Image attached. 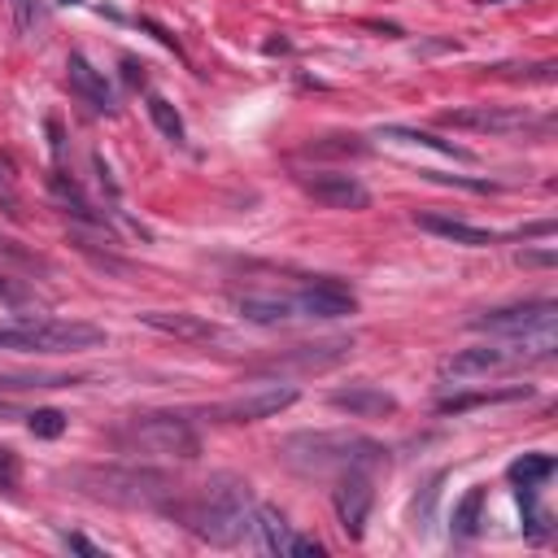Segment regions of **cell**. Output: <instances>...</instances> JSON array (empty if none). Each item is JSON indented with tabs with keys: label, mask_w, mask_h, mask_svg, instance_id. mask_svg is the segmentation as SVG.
Returning <instances> with one entry per match:
<instances>
[{
	"label": "cell",
	"mask_w": 558,
	"mask_h": 558,
	"mask_svg": "<svg viewBox=\"0 0 558 558\" xmlns=\"http://www.w3.org/2000/svg\"><path fill=\"white\" fill-rule=\"evenodd\" d=\"M161 510H170L187 532H196L209 545H240L253 532V488L240 475H214L209 484H201L196 493L166 501Z\"/></svg>",
	"instance_id": "6da1fadb"
},
{
	"label": "cell",
	"mask_w": 558,
	"mask_h": 558,
	"mask_svg": "<svg viewBox=\"0 0 558 558\" xmlns=\"http://www.w3.org/2000/svg\"><path fill=\"white\" fill-rule=\"evenodd\" d=\"M279 462L296 475H340V471H375L388 466V445L362 432L323 427V432H292L279 445Z\"/></svg>",
	"instance_id": "7a4b0ae2"
},
{
	"label": "cell",
	"mask_w": 558,
	"mask_h": 558,
	"mask_svg": "<svg viewBox=\"0 0 558 558\" xmlns=\"http://www.w3.org/2000/svg\"><path fill=\"white\" fill-rule=\"evenodd\" d=\"M61 484L109 506H166L174 493L170 480L148 466H70L61 471Z\"/></svg>",
	"instance_id": "3957f363"
},
{
	"label": "cell",
	"mask_w": 558,
	"mask_h": 558,
	"mask_svg": "<svg viewBox=\"0 0 558 558\" xmlns=\"http://www.w3.org/2000/svg\"><path fill=\"white\" fill-rule=\"evenodd\" d=\"M113 445L122 453H144V458H179L192 462L201 453V432L183 414H135L113 427Z\"/></svg>",
	"instance_id": "277c9868"
},
{
	"label": "cell",
	"mask_w": 558,
	"mask_h": 558,
	"mask_svg": "<svg viewBox=\"0 0 558 558\" xmlns=\"http://www.w3.org/2000/svg\"><path fill=\"white\" fill-rule=\"evenodd\" d=\"M292 401H296V388L292 384H262V388H248L240 397L214 401L201 414L214 418V423H262V418H275L279 410H288Z\"/></svg>",
	"instance_id": "5b68a950"
},
{
	"label": "cell",
	"mask_w": 558,
	"mask_h": 558,
	"mask_svg": "<svg viewBox=\"0 0 558 558\" xmlns=\"http://www.w3.org/2000/svg\"><path fill=\"white\" fill-rule=\"evenodd\" d=\"M558 318V301L554 296H536V301H519V305H501V310H484L471 318V331H488V336H532L541 327H554Z\"/></svg>",
	"instance_id": "8992f818"
},
{
	"label": "cell",
	"mask_w": 558,
	"mask_h": 558,
	"mask_svg": "<svg viewBox=\"0 0 558 558\" xmlns=\"http://www.w3.org/2000/svg\"><path fill=\"white\" fill-rule=\"evenodd\" d=\"M331 506H336V519H340L344 536L349 541H362L366 519H371V506H375L371 471H340L336 475V488H331Z\"/></svg>",
	"instance_id": "52a82bcc"
},
{
	"label": "cell",
	"mask_w": 558,
	"mask_h": 558,
	"mask_svg": "<svg viewBox=\"0 0 558 558\" xmlns=\"http://www.w3.org/2000/svg\"><path fill=\"white\" fill-rule=\"evenodd\" d=\"M440 126H458V131H484V135H510L532 126L527 109H506V105H462V109H445Z\"/></svg>",
	"instance_id": "ba28073f"
},
{
	"label": "cell",
	"mask_w": 558,
	"mask_h": 558,
	"mask_svg": "<svg viewBox=\"0 0 558 558\" xmlns=\"http://www.w3.org/2000/svg\"><path fill=\"white\" fill-rule=\"evenodd\" d=\"M296 183L327 209H366L371 205V192L344 170H310V174H296Z\"/></svg>",
	"instance_id": "9c48e42d"
},
{
	"label": "cell",
	"mask_w": 558,
	"mask_h": 558,
	"mask_svg": "<svg viewBox=\"0 0 558 558\" xmlns=\"http://www.w3.org/2000/svg\"><path fill=\"white\" fill-rule=\"evenodd\" d=\"M292 301H296V314H305V318H344V314L357 310L353 288L340 283V279H331V275L310 279Z\"/></svg>",
	"instance_id": "30bf717a"
},
{
	"label": "cell",
	"mask_w": 558,
	"mask_h": 558,
	"mask_svg": "<svg viewBox=\"0 0 558 558\" xmlns=\"http://www.w3.org/2000/svg\"><path fill=\"white\" fill-rule=\"evenodd\" d=\"M65 78H70V87H74V96L83 105H92L96 113H118V100H113V87H109L105 70H96L83 52H70L65 57Z\"/></svg>",
	"instance_id": "8fae6325"
},
{
	"label": "cell",
	"mask_w": 558,
	"mask_h": 558,
	"mask_svg": "<svg viewBox=\"0 0 558 558\" xmlns=\"http://www.w3.org/2000/svg\"><path fill=\"white\" fill-rule=\"evenodd\" d=\"M353 349V340H323V344H296L292 353H279L270 362H262L257 371H275V375H288V371H327L336 366L344 353Z\"/></svg>",
	"instance_id": "7c38bea8"
},
{
	"label": "cell",
	"mask_w": 558,
	"mask_h": 558,
	"mask_svg": "<svg viewBox=\"0 0 558 558\" xmlns=\"http://www.w3.org/2000/svg\"><path fill=\"white\" fill-rule=\"evenodd\" d=\"M144 327L161 331V336H174V340H187V344H209L218 340V327L201 314H187V310H144L140 314Z\"/></svg>",
	"instance_id": "4fadbf2b"
},
{
	"label": "cell",
	"mask_w": 558,
	"mask_h": 558,
	"mask_svg": "<svg viewBox=\"0 0 558 558\" xmlns=\"http://www.w3.org/2000/svg\"><path fill=\"white\" fill-rule=\"evenodd\" d=\"M510 349L506 344H475V349H458L440 362V375H453V379H475V375H488V371H501L510 366Z\"/></svg>",
	"instance_id": "5bb4252c"
},
{
	"label": "cell",
	"mask_w": 558,
	"mask_h": 558,
	"mask_svg": "<svg viewBox=\"0 0 558 558\" xmlns=\"http://www.w3.org/2000/svg\"><path fill=\"white\" fill-rule=\"evenodd\" d=\"M327 401H331L336 410L357 414V418H384V414L397 410V397L384 392V388H375V384H349V388H336Z\"/></svg>",
	"instance_id": "9a60e30c"
},
{
	"label": "cell",
	"mask_w": 558,
	"mask_h": 558,
	"mask_svg": "<svg viewBox=\"0 0 558 558\" xmlns=\"http://www.w3.org/2000/svg\"><path fill=\"white\" fill-rule=\"evenodd\" d=\"M414 227L440 235V240H453V244H466V248H488L497 235L488 227H475L466 218H449V214H414Z\"/></svg>",
	"instance_id": "2e32d148"
},
{
	"label": "cell",
	"mask_w": 558,
	"mask_h": 558,
	"mask_svg": "<svg viewBox=\"0 0 558 558\" xmlns=\"http://www.w3.org/2000/svg\"><path fill=\"white\" fill-rule=\"evenodd\" d=\"M235 310H240L244 323H257V327H288L296 318V301L270 296V292H244L235 301Z\"/></svg>",
	"instance_id": "e0dca14e"
},
{
	"label": "cell",
	"mask_w": 558,
	"mask_h": 558,
	"mask_svg": "<svg viewBox=\"0 0 558 558\" xmlns=\"http://www.w3.org/2000/svg\"><path fill=\"white\" fill-rule=\"evenodd\" d=\"M253 536L266 554H288V541H292V523L283 519L279 506H257L253 510Z\"/></svg>",
	"instance_id": "ac0fdd59"
},
{
	"label": "cell",
	"mask_w": 558,
	"mask_h": 558,
	"mask_svg": "<svg viewBox=\"0 0 558 558\" xmlns=\"http://www.w3.org/2000/svg\"><path fill=\"white\" fill-rule=\"evenodd\" d=\"M379 140H401V144H418V148H432V153H445V157H453V161H471V148H462V144H453V140H440V135H432V131H418V126H379Z\"/></svg>",
	"instance_id": "d6986e66"
},
{
	"label": "cell",
	"mask_w": 558,
	"mask_h": 558,
	"mask_svg": "<svg viewBox=\"0 0 558 558\" xmlns=\"http://www.w3.org/2000/svg\"><path fill=\"white\" fill-rule=\"evenodd\" d=\"M480 510H484V488L475 484V488H466L462 501L453 506V523H449V532H453L458 541H471V536L480 532Z\"/></svg>",
	"instance_id": "ffe728a7"
},
{
	"label": "cell",
	"mask_w": 558,
	"mask_h": 558,
	"mask_svg": "<svg viewBox=\"0 0 558 558\" xmlns=\"http://www.w3.org/2000/svg\"><path fill=\"white\" fill-rule=\"evenodd\" d=\"M510 484H519V488H536V484H545L549 475H554V458L549 453H523V458H514L510 462Z\"/></svg>",
	"instance_id": "44dd1931"
},
{
	"label": "cell",
	"mask_w": 558,
	"mask_h": 558,
	"mask_svg": "<svg viewBox=\"0 0 558 558\" xmlns=\"http://www.w3.org/2000/svg\"><path fill=\"white\" fill-rule=\"evenodd\" d=\"M532 388L527 384H519V388H501V392H458V397H445L436 410L440 414H462V410H471V405H488V401H519V397H527Z\"/></svg>",
	"instance_id": "7402d4cb"
},
{
	"label": "cell",
	"mask_w": 558,
	"mask_h": 558,
	"mask_svg": "<svg viewBox=\"0 0 558 558\" xmlns=\"http://www.w3.org/2000/svg\"><path fill=\"white\" fill-rule=\"evenodd\" d=\"M148 118H153V126L161 131V140H170V144H183V118H179V109L166 100V96H157V92H148Z\"/></svg>",
	"instance_id": "603a6c76"
},
{
	"label": "cell",
	"mask_w": 558,
	"mask_h": 558,
	"mask_svg": "<svg viewBox=\"0 0 558 558\" xmlns=\"http://www.w3.org/2000/svg\"><path fill=\"white\" fill-rule=\"evenodd\" d=\"M26 427H31V436H39V440H57V436L65 432V414L52 410V405H44V410H31V414H26Z\"/></svg>",
	"instance_id": "cb8c5ba5"
},
{
	"label": "cell",
	"mask_w": 558,
	"mask_h": 558,
	"mask_svg": "<svg viewBox=\"0 0 558 558\" xmlns=\"http://www.w3.org/2000/svg\"><path fill=\"white\" fill-rule=\"evenodd\" d=\"M0 301H4L9 310H26V305H35V292H31L26 283H17L13 275L0 270Z\"/></svg>",
	"instance_id": "d4e9b609"
},
{
	"label": "cell",
	"mask_w": 558,
	"mask_h": 558,
	"mask_svg": "<svg viewBox=\"0 0 558 558\" xmlns=\"http://www.w3.org/2000/svg\"><path fill=\"white\" fill-rule=\"evenodd\" d=\"M305 153L310 157H323V153H366V144H357V135H327V140H314Z\"/></svg>",
	"instance_id": "484cf974"
},
{
	"label": "cell",
	"mask_w": 558,
	"mask_h": 558,
	"mask_svg": "<svg viewBox=\"0 0 558 558\" xmlns=\"http://www.w3.org/2000/svg\"><path fill=\"white\" fill-rule=\"evenodd\" d=\"M9 17H13V26L22 35H31L35 22H39V0H9Z\"/></svg>",
	"instance_id": "4316f807"
},
{
	"label": "cell",
	"mask_w": 558,
	"mask_h": 558,
	"mask_svg": "<svg viewBox=\"0 0 558 558\" xmlns=\"http://www.w3.org/2000/svg\"><path fill=\"white\" fill-rule=\"evenodd\" d=\"M17 484H22V458L0 445V488L9 493V488H17Z\"/></svg>",
	"instance_id": "83f0119b"
},
{
	"label": "cell",
	"mask_w": 558,
	"mask_h": 558,
	"mask_svg": "<svg viewBox=\"0 0 558 558\" xmlns=\"http://www.w3.org/2000/svg\"><path fill=\"white\" fill-rule=\"evenodd\" d=\"M0 209L9 214V218H17L22 214V196H17V187H13V179H9V170L0 166Z\"/></svg>",
	"instance_id": "f1b7e54d"
},
{
	"label": "cell",
	"mask_w": 558,
	"mask_h": 558,
	"mask_svg": "<svg viewBox=\"0 0 558 558\" xmlns=\"http://www.w3.org/2000/svg\"><path fill=\"white\" fill-rule=\"evenodd\" d=\"M519 266H558V248H519Z\"/></svg>",
	"instance_id": "f546056e"
},
{
	"label": "cell",
	"mask_w": 558,
	"mask_h": 558,
	"mask_svg": "<svg viewBox=\"0 0 558 558\" xmlns=\"http://www.w3.org/2000/svg\"><path fill=\"white\" fill-rule=\"evenodd\" d=\"M288 554H292V558H318V554H323V541H318V536H296V532H292Z\"/></svg>",
	"instance_id": "4dcf8cb0"
},
{
	"label": "cell",
	"mask_w": 558,
	"mask_h": 558,
	"mask_svg": "<svg viewBox=\"0 0 558 558\" xmlns=\"http://www.w3.org/2000/svg\"><path fill=\"white\" fill-rule=\"evenodd\" d=\"M65 545H70V549H78V554H87V558H96V554H100V549H96L87 536H78V532H70V536H65Z\"/></svg>",
	"instance_id": "1f68e13d"
},
{
	"label": "cell",
	"mask_w": 558,
	"mask_h": 558,
	"mask_svg": "<svg viewBox=\"0 0 558 558\" xmlns=\"http://www.w3.org/2000/svg\"><path fill=\"white\" fill-rule=\"evenodd\" d=\"M122 74H126V83H144V65L135 57H122Z\"/></svg>",
	"instance_id": "d6a6232c"
},
{
	"label": "cell",
	"mask_w": 558,
	"mask_h": 558,
	"mask_svg": "<svg viewBox=\"0 0 558 558\" xmlns=\"http://www.w3.org/2000/svg\"><path fill=\"white\" fill-rule=\"evenodd\" d=\"M527 235H554V222H549V218H545V222H532V227L519 231V240H527Z\"/></svg>",
	"instance_id": "836d02e7"
},
{
	"label": "cell",
	"mask_w": 558,
	"mask_h": 558,
	"mask_svg": "<svg viewBox=\"0 0 558 558\" xmlns=\"http://www.w3.org/2000/svg\"><path fill=\"white\" fill-rule=\"evenodd\" d=\"M480 4H501V0H480Z\"/></svg>",
	"instance_id": "e575fe53"
},
{
	"label": "cell",
	"mask_w": 558,
	"mask_h": 558,
	"mask_svg": "<svg viewBox=\"0 0 558 558\" xmlns=\"http://www.w3.org/2000/svg\"><path fill=\"white\" fill-rule=\"evenodd\" d=\"M61 4H74V0H61Z\"/></svg>",
	"instance_id": "d590c367"
}]
</instances>
